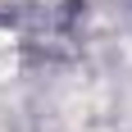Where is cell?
Masks as SVG:
<instances>
[{
  "label": "cell",
  "instance_id": "cell-1",
  "mask_svg": "<svg viewBox=\"0 0 132 132\" xmlns=\"http://www.w3.org/2000/svg\"><path fill=\"white\" fill-rule=\"evenodd\" d=\"M9 73H14V55H0V82L9 78Z\"/></svg>",
  "mask_w": 132,
  "mask_h": 132
}]
</instances>
